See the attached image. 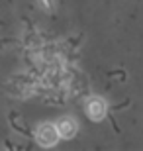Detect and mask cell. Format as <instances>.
Instances as JSON below:
<instances>
[{
  "mask_svg": "<svg viewBox=\"0 0 143 151\" xmlns=\"http://www.w3.org/2000/svg\"><path fill=\"white\" fill-rule=\"evenodd\" d=\"M61 139L59 135V129H57L55 124H39L37 129H35V141H37L41 147H53L57 145V141Z\"/></svg>",
  "mask_w": 143,
  "mask_h": 151,
  "instance_id": "6da1fadb",
  "label": "cell"
},
{
  "mask_svg": "<svg viewBox=\"0 0 143 151\" xmlns=\"http://www.w3.org/2000/svg\"><path fill=\"white\" fill-rule=\"evenodd\" d=\"M86 114L92 122H102L108 114V104L100 96H90L86 100Z\"/></svg>",
  "mask_w": 143,
  "mask_h": 151,
  "instance_id": "7a4b0ae2",
  "label": "cell"
},
{
  "mask_svg": "<svg viewBox=\"0 0 143 151\" xmlns=\"http://www.w3.org/2000/svg\"><path fill=\"white\" fill-rule=\"evenodd\" d=\"M57 129H59V135L63 139H73L78 132V124L73 120V118H61L59 122L55 124Z\"/></svg>",
  "mask_w": 143,
  "mask_h": 151,
  "instance_id": "3957f363",
  "label": "cell"
},
{
  "mask_svg": "<svg viewBox=\"0 0 143 151\" xmlns=\"http://www.w3.org/2000/svg\"><path fill=\"white\" fill-rule=\"evenodd\" d=\"M41 4H43V8H45V10L53 12V0H41Z\"/></svg>",
  "mask_w": 143,
  "mask_h": 151,
  "instance_id": "277c9868",
  "label": "cell"
}]
</instances>
